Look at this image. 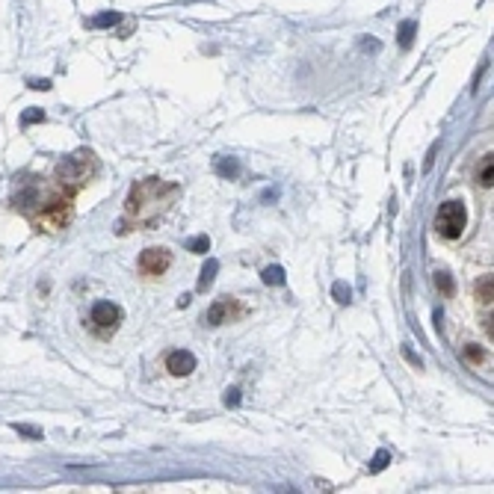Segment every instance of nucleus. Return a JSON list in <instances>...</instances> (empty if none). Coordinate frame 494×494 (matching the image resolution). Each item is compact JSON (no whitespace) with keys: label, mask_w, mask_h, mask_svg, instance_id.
Wrapping results in <instances>:
<instances>
[{"label":"nucleus","mask_w":494,"mask_h":494,"mask_svg":"<svg viewBox=\"0 0 494 494\" xmlns=\"http://www.w3.org/2000/svg\"><path fill=\"white\" fill-rule=\"evenodd\" d=\"M181 195V186L172 181H160V178H145V181L133 184L125 202V222L136 225V228H154L157 222L169 213V207Z\"/></svg>","instance_id":"f257e3e1"},{"label":"nucleus","mask_w":494,"mask_h":494,"mask_svg":"<svg viewBox=\"0 0 494 494\" xmlns=\"http://www.w3.org/2000/svg\"><path fill=\"white\" fill-rule=\"evenodd\" d=\"M30 219H33L36 228L42 231H63L68 222H72V195H65L63 190L59 193H51V195H42V199L36 202V207L27 213Z\"/></svg>","instance_id":"f03ea898"},{"label":"nucleus","mask_w":494,"mask_h":494,"mask_svg":"<svg viewBox=\"0 0 494 494\" xmlns=\"http://www.w3.org/2000/svg\"><path fill=\"white\" fill-rule=\"evenodd\" d=\"M98 172V160L92 151H74L72 157H65L63 163L56 166V186L63 190L65 195H74L77 190L92 181Z\"/></svg>","instance_id":"7ed1b4c3"},{"label":"nucleus","mask_w":494,"mask_h":494,"mask_svg":"<svg viewBox=\"0 0 494 494\" xmlns=\"http://www.w3.org/2000/svg\"><path fill=\"white\" fill-rule=\"evenodd\" d=\"M468 228V213H465V204L462 202H447L438 207L436 213V231L447 240H456L462 237V231Z\"/></svg>","instance_id":"20e7f679"},{"label":"nucleus","mask_w":494,"mask_h":494,"mask_svg":"<svg viewBox=\"0 0 494 494\" xmlns=\"http://www.w3.org/2000/svg\"><path fill=\"white\" fill-rule=\"evenodd\" d=\"M118 323H122V308L113 302H98L92 314H89V325H92V332L98 338H110L118 329Z\"/></svg>","instance_id":"39448f33"},{"label":"nucleus","mask_w":494,"mask_h":494,"mask_svg":"<svg viewBox=\"0 0 494 494\" xmlns=\"http://www.w3.org/2000/svg\"><path fill=\"white\" fill-rule=\"evenodd\" d=\"M140 272L145 275V279H157V275H163L166 270L172 266V252H166V249H145L140 255Z\"/></svg>","instance_id":"423d86ee"},{"label":"nucleus","mask_w":494,"mask_h":494,"mask_svg":"<svg viewBox=\"0 0 494 494\" xmlns=\"http://www.w3.org/2000/svg\"><path fill=\"white\" fill-rule=\"evenodd\" d=\"M243 314V308L237 305L234 299H216L207 311V325H222V323H231Z\"/></svg>","instance_id":"0eeeda50"},{"label":"nucleus","mask_w":494,"mask_h":494,"mask_svg":"<svg viewBox=\"0 0 494 494\" xmlns=\"http://www.w3.org/2000/svg\"><path fill=\"white\" fill-rule=\"evenodd\" d=\"M166 370H169L172 376H190V373L195 370V355L186 352V350L169 352V358H166Z\"/></svg>","instance_id":"6e6552de"},{"label":"nucleus","mask_w":494,"mask_h":494,"mask_svg":"<svg viewBox=\"0 0 494 494\" xmlns=\"http://www.w3.org/2000/svg\"><path fill=\"white\" fill-rule=\"evenodd\" d=\"M477 181H480V186H491L494 184V154L491 151L482 157V163L477 169Z\"/></svg>","instance_id":"1a4fd4ad"},{"label":"nucleus","mask_w":494,"mask_h":494,"mask_svg":"<svg viewBox=\"0 0 494 494\" xmlns=\"http://www.w3.org/2000/svg\"><path fill=\"white\" fill-rule=\"evenodd\" d=\"M462 358H465L468 364H473V367H480V364L486 361V350L477 347V343H468V347L462 350Z\"/></svg>","instance_id":"9d476101"},{"label":"nucleus","mask_w":494,"mask_h":494,"mask_svg":"<svg viewBox=\"0 0 494 494\" xmlns=\"http://www.w3.org/2000/svg\"><path fill=\"white\" fill-rule=\"evenodd\" d=\"M491 293H494L491 275H482V279L477 281V302H480V305H491Z\"/></svg>","instance_id":"9b49d317"},{"label":"nucleus","mask_w":494,"mask_h":494,"mask_svg":"<svg viewBox=\"0 0 494 494\" xmlns=\"http://www.w3.org/2000/svg\"><path fill=\"white\" fill-rule=\"evenodd\" d=\"M216 270H219V264H216V261H207V266L202 270V279H199V290H207V288H211Z\"/></svg>","instance_id":"f8f14e48"},{"label":"nucleus","mask_w":494,"mask_h":494,"mask_svg":"<svg viewBox=\"0 0 494 494\" xmlns=\"http://www.w3.org/2000/svg\"><path fill=\"white\" fill-rule=\"evenodd\" d=\"M261 279H264V284H270V288L272 284H284V270L281 266H266Z\"/></svg>","instance_id":"ddd939ff"},{"label":"nucleus","mask_w":494,"mask_h":494,"mask_svg":"<svg viewBox=\"0 0 494 494\" xmlns=\"http://www.w3.org/2000/svg\"><path fill=\"white\" fill-rule=\"evenodd\" d=\"M436 288H438L444 296H453V290H456V284H453L450 272H436Z\"/></svg>","instance_id":"4468645a"},{"label":"nucleus","mask_w":494,"mask_h":494,"mask_svg":"<svg viewBox=\"0 0 494 494\" xmlns=\"http://www.w3.org/2000/svg\"><path fill=\"white\" fill-rule=\"evenodd\" d=\"M216 172L234 178L237 172H240V166H237V160H216Z\"/></svg>","instance_id":"2eb2a0df"},{"label":"nucleus","mask_w":494,"mask_h":494,"mask_svg":"<svg viewBox=\"0 0 494 494\" xmlns=\"http://www.w3.org/2000/svg\"><path fill=\"white\" fill-rule=\"evenodd\" d=\"M207 246H211V240H207V237H195V240L190 243V252L204 255V252H207Z\"/></svg>","instance_id":"dca6fc26"},{"label":"nucleus","mask_w":494,"mask_h":494,"mask_svg":"<svg viewBox=\"0 0 494 494\" xmlns=\"http://www.w3.org/2000/svg\"><path fill=\"white\" fill-rule=\"evenodd\" d=\"M385 465H388V453H385V450H382V453H379V456H376V459H373V462H370V471H373V473H379V471H382Z\"/></svg>","instance_id":"f3484780"},{"label":"nucleus","mask_w":494,"mask_h":494,"mask_svg":"<svg viewBox=\"0 0 494 494\" xmlns=\"http://www.w3.org/2000/svg\"><path fill=\"white\" fill-rule=\"evenodd\" d=\"M334 296H338V302H350V288H343V284H334Z\"/></svg>","instance_id":"a211bd4d"},{"label":"nucleus","mask_w":494,"mask_h":494,"mask_svg":"<svg viewBox=\"0 0 494 494\" xmlns=\"http://www.w3.org/2000/svg\"><path fill=\"white\" fill-rule=\"evenodd\" d=\"M225 402H228V406H237V402H240V391L231 388L228 394H225Z\"/></svg>","instance_id":"6ab92c4d"},{"label":"nucleus","mask_w":494,"mask_h":494,"mask_svg":"<svg viewBox=\"0 0 494 494\" xmlns=\"http://www.w3.org/2000/svg\"><path fill=\"white\" fill-rule=\"evenodd\" d=\"M411 30H414V24H406V27H402V39H400L402 47H409V42H411V39H409V36H411Z\"/></svg>","instance_id":"aec40b11"},{"label":"nucleus","mask_w":494,"mask_h":494,"mask_svg":"<svg viewBox=\"0 0 494 494\" xmlns=\"http://www.w3.org/2000/svg\"><path fill=\"white\" fill-rule=\"evenodd\" d=\"M36 118H39V122H42V118H45V113H27V116H24V122H36Z\"/></svg>","instance_id":"412c9836"}]
</instances>
